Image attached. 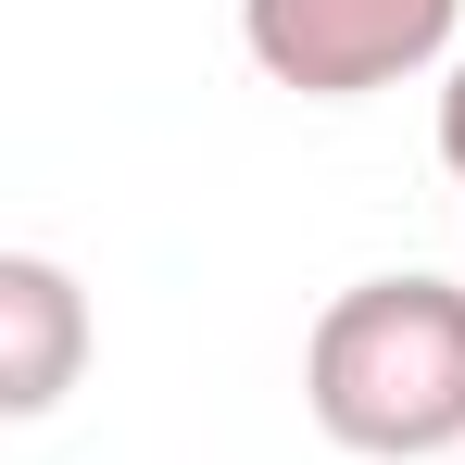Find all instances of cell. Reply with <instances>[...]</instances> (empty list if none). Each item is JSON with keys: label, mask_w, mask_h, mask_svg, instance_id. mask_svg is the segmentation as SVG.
<instances>
[{"label": "cell", "mask_w": 465, "mask_h": 465, "mask_svg": "<svg viewBox=\"0 0 465 465\" xmlns=\"http://www.w3.org/2000/svg\"><path fill=\"white\" fill-rule=\"evenodd\" d=\"M88 365V302L51 252H0V415H51Z\"/></svg>", "instance_id": "cell-3"}, {"label": "cell", "mask_w": 465, "mask_h": 465, "mask_svg": "<svg viewBox=\"0 0 465 465\" xmlns=\"http://www.w3.org/2000/svg\"><path fill=\"white\" fill-rule=\"evenodd\" d=\"M465 0H239L252 64L302 101H378L453 51Z\"/></svg>", "instance_id": "cell-2"}, {"label": "cell", "mask_w": 465, "mask_h": 465, "mask_svg": "<svg viewBox=\"0 0 465 465\" xmlns=\"http://www.w3.org/2000/svg\"><path fill=\"white\" fill-rule=\"evenodd\" d=\"M440 163H453V176H465V64H453V76H440Z\"/></svg>", "instance_id": "cell-4"}, {"label": "cell", "mask_w": 465, "mask_h": 465, "mask_svg": "<svg viewBox=\"0 0 465 465\" xmlns=\"http://www.w3.org/2000/svg\"><path fill=\"white\" fill-rule=\"evenodd\" d=\"M302 402L340 453L428 465L465 440V290L453 277H365L314 314Z\"/></svg>", "instance_id": "cell-1"}]
</instances>
